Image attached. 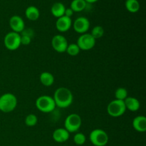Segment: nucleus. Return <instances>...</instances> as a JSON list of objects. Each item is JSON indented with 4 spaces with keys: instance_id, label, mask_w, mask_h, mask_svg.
<instances>
[{
    "instance_id": "nucleus-1",
    "label": "nucleus",
    "mask_w": 146,
    "mask_h": 146,
    "mask_svg": "<svg viewBox=\"0 0 146 146\" xmlns=\"http://www.w3.org/2000/svg\"><path fill=\"white\" fill-rule=\"evenodd\" d=\"M53 98L56 106L61 108H66L72 104L74 96L68 88L66 87H60L55 91Z\"/></svg>"
},
{
    "instance_id": "nucleus-2",
    "label": "nucleus",
    "mask_w": 146,
    "mask_h": 146,
    "mask_svg": "<svg viewBox=\"0 0 146 146\" xmlns=\"http://www.w3.org/2000/svg\"><path fill=\"white\" fill-rule=\"evenodd\" d=\"M17 106V98L15 95L7 93L0 96V111L10 113L14 111Z\"/></svg>"
},
{
    "instance_id": "nucleus-3",
    "label": "nucleus",
    "mask_w": 146,
    "mask_h": 146,
    "mask_svg": "<svg viewBox=\"0 0 146 146\" xmlns=\"http://www.w3.org/2000/svg\"><path fill=\"white\" fill-rule=\"evenodd\" d=\"M35 105L38 111L45 113L52 112L56 107L53 97L47 95L41 96L38 97L36 100Z\"/></svg>"
},
{
    "instance_id": "nucleus-4",
    "label": "nucleus",
    "mask_w": 146,
    "mask_h": 146,
    "mask_svg": "<svg viewBox=\"0 0 146 146\" xmlns=\"http://www.w3.org/2000/svg\"><path fill=\"white\" fill-rule=\"evenodd\" d=\"M90 141L94 146H105L108 143V135L105 131L100 128L94 129L90 133Z\"/></svg>"
},
{
    "instance_id": "nucleus-5",
    "label": "nucleus",
    "mask_w": 146,
    "mask_h": 146,
    "mask_svg": "<svg viewBox=\"0 0 146 146\" xmlns=\"http://www.w3.org/2000/svg\"><path fill=\"white\" fill-rule=\"evenodd\" d=\"M126 111L124 101L115 99L111 101L107 106V112L111 116L117 118L123 115Z\"/></svg>"
},
{
    "instance_id": "nucleus-6",
    "label": "nucleus",
    "mask_w": 146,
    "mask_h": 146,
    "mask_svg": "<svg viewBox=\"0 0 146 146\" xmlns=\"http://www.w3.org/2000/svg\"><path fill=\"white\" fill-rule=\"evenodd\" d=\"M82 120L81 116L76 113H71L66 118L64 128L69 133H76L81 128Z\"/></svg>"
},
{
    "instance_id": "nucleus-7",
    "label": "nucleus",
    "mask_w": 146,
    "mask_h": 146,
    "mask_svg": "<svg viewBox=\"0 0 146 146\" xmlns=\"http://www.w3.org/2000/svg\"><path fill=\"white\" fill-rule=\"evenodd\" d=\"M4 44L9 51H15L18 49L21 46V35L14 31L7 33L4 36Z\"/></svg>"
},
{
    "instance_id": "nucleus-8",
    "label": "nucleus",
    "mask_w": 146,
    "mask_h": 146,
    "mask_svg": "<svg viewBox=\"0 0 146 146\" xmlns=\"http://www.w3.org/2000/svg\"><path fill=\"white\" fill-rule=\"evenodd\" d=\"M77 45L83 51H88L95 46L96 39L91 35V34H83L78 37L77 40Z\"/></svg>"
},
{
    "instance_id": "nucleus-9",
    "label": "nucleus",
    "mask_w": 146,
    "mask_h": 146,
    "mask_svg": "<svg viewBox=\"0 0 146 146\" xmlns=\"http://www.w3.org/2000/svg\"><path fill=\"white\" fill-rule=\"evenodd\" d=\"M68 45V41L66 37L61 34L55 35L51 39V46L58 53L66 52Z\"/></svg>"
},
{
    "instance_id": "nucleus-10",
    "label": "nucleus",
    "mask_w": 146,
    "mask_h": 146,
    "mask_svg": "<svg viewBox=\"0 0 146 146\" xmlns=\"http://www.w3.org/2000/svg\"><path fill=\"white\" fill-rule=\"evenodd\" d=\"M73 27L74 31L78 34H85L90 28V21L86 17H78L73 23Z\"/></svg>"
},
{
    "instance_id": "nucleus-11",
    "label": "nucleus",
    "mask_w": 146,
    "mask_h": 146,
    "mask_svg": "<svg viewBox=\"0 0 146 146\" xmlns=\"http://www.w3.org/2000/svg\"><path fill=\"white\" fill-rule=\"evenodd\" d=\"M9 26L12 31L18 34H21L25 29V23L21 17L14 15L10 18Z\"/></svg>"
},
{
    "instance_id": "nucleus-12",
    "label": "nucleus",
    "mask_w": 146,
    "mask_h": 146,
    "mask_svg": "<svg viewBox=\"0 0 146 146\" xmlns=\"http://www.w3.org/2000/svg\"><path fill=\"white\" fill-rule=\"evenodd\" d=\"M72 26V20L71 18L67 17L66 16L59 17L57 19L56 22V29L60 32H66L71 29Z\"/></svg>"
},
{
    "instance_id": "nucleus-13",
    "label": "nucleus",
    "mask_w": 146,
    "mask_h": 146,
    "mask_svg": "<svg viewBox=\"0 0 146 146\" xmlns=\"http://www.w3.org/2000/svg\"><path fill=\"white\" fill-rule=\"evenodd\" d=\"M70 133L67 131L64 128H59L56 129L53 132L52 138L55 142L58 143H65L69 139Z\"/></svg>"
},
{
    "instance_id": "nucleus-14",
    "label": "nucleus",
    "mask_w": 146,
    "mask_h": 146,
    "mask_svg": "<svg viewBox=\"0 0 146 146\" xmlns=\"http://www.w3.org/2000/svg\"><path fill=\"white\" fill-rule=\"evenodd\" d=\"M132 125L134 129L139 133L146 131V118L144 115H138L133 118Z\"/></svg>"
},
{
    "instance_id": "nucleus-15",
    "label": "nucleus",
    "mask_w": 146,
    "mask_h": 146,
    "mask_svg": "<svg viewBox=\"0 0 146 146\" xmlns=\"http://www.w3.org/2000/svg\"><path fill=\"white\" fill-rule=\"evenodd\" d=\"M124 104H125L126 110H129L132 112H135V111H138L141 107V104H140L139 101L134 97L128 96L124 100Z\"/></svg>"
},
{
    "instance_id": "nucleus-16",
    "label": "nucleus",
    "mask_w": 146,
    "mask_h": 146,
    "mask_svg": "<svg viewBox=\"0 0 146 146\" xmlns=\"http://www.w3.org/2000/svg\"><path fill=\"white\" fill-rule=\"evenodd\" d=\"M66 7L64 4L61 2H56L52 5L51 8V12L52 15L56 18H59V17L64 16Z\"/></svg>"
},
{
    "instance_id": "nucleus-17",
    "label": "nucleus",
    "mask_w": 146,
    "mask_h": 146,
    "mask_svg": "<svg viewBox=\"0 0 146 146\" xmlns=\"http://www.w3.org/2000/svg\"><path fill=\"white\" fill-rule=\"evenodd\" d=\"M25 16L30 21H36L39 18V10L35 6H29L26 9Z\"/></svg>"
},
{
    "instance_id": "nucleus-18",
    "label": "nucleus",
    "mask_w": 146,
    "mask_h": 146,
    "mask_svg": "<svg viewBox=\"0 0 146 146\" xmlns=\"http://www.w3.org/2000/svg\"><path fill=\"white\" fill-rule=\"evenodd\" d=\"M40 81L44 86H51L54 83V76L52 74L48 71L42 72L40 75Z\"/></svg>"
},
{
    "instance_id": "nucleus-19",
    "label": "nucleus",
    "mask_w": 146,
    "mask_h": 146,
    "mask_svg": "<svg viewBox=\"0 0 146 146\" xmlns=\"http://www.w3.org/2000/svg\"><path fill=\"white\" fill-rule=\"evenodd\" d=\"M87 6L85 0H73L70 5V8L74 12H80L84 11Z\"/></svg>"
},
{
    "instance_id": "nucleus-20",
    "label": "nucleus",
    "mask_w": 146,
    "mask_h": 146,
    "mask_svg": "<svg viewBox=\"0 0 146 146\" xmlns=\"http://www.w3.org/2000/svg\"><path fill=\"white\" fill-rule=\"evenodd\" d=\"M125 5L126 9L131 13L138 12L141 8V5L138 0H126Z\"/></svg>"
},
{
    "instance_id": "nucleus-21",
    "label": "nucleus",
    "mask_w": 146,
    "mask_h": 146,
    "mask_svg": "<svg viewBox=\"0 0 146 146\" xmlns=\"http://www.w3.org/2000/svg\"><path fill=\"white\" fill-rule=\"evenodd\" d=\"M128 96V91L125 88L120 87L118 88L115 91V99L121 100V101H124L127 97Z\"/></svg>"
},
{
    "instance_id": "nucleus-22",
    "label": "nucleus",
    "mask_w": 146,
    "mask_h": 146,
    "mask_svg": "<svg viewBox=\"0 0 146 146\" xmlns=\"http://www.w3.org/2000/svg\"><path fill=\"white\" fill-rule=\"evenodd\" d=\"M80 51L81 49L76 44H70L67 46L66 52H67V54L71 56H76L79 54Z\"/></svg>"
},
{
    "instance_id": "nucleus-23",
    "label": "nucleus",
    "mask_w": 146,
    "mask_h": 146,
    "mask_svg": "<svg viewBox=\"0 0 146 146\" xmlns=\"http://www.w3.org/2000/svg\"><path fill=\"white\" fill-rule=\"evenodd\" d=\"M104 34V29L101 26H96L92 29L91 32V35L95 38L96 40L101 38Z\"/></svg>"
},
{
    "instance_id": "nucleus-24",
    "label": "nucleus",
    "mask_w": 146,
    "mask_h": 146,
    "mask_svg": "<svg viewBox=\"0 0 146 146\" xmlns=\"http://www.w3.org/2000/svg\"><path fill=\"white\" fill-rule=\"evenodd\" d=\"M24 123H25L26 125L29 127L35 126L38 123V118L34 114H29L25 118Z\"/></svg>"
},
{
    "instance_id": "nucleus-25",
    "label": "nucleus",
    "mask_w": 146,
    "mask_h": 146,
    "mask_svg": "<svg viewBox=\"0 0 146 146\" xmlns=\"http://www.w3.org/2000/svg\"><path fill=\"white\" fill-rule=\"evenodd\" d=\"M86 141V137L82 133H76L74 136V142L77 145H82Z\"/></svg>"
},
{
    "instance_id": "nucleus-26",
    "label": "nucleus",
    "mask_w": 146,
    "mask_h": 146,
    "mask_svg": "<svg viewBox=\"0 0 146 146\" xmlns=\"http://www.w3.org/2000/svg\"><path fill=\"white\" fill-rule=\"evenodd\" d=\"M21 35V34H20ZM31 42V37L27 35H21V45L27 46Z\"/></svg>"
},
{
    "instance_id": "nucleus-27",
    "label": "nucleus",
    "mask_w": 146,
    "mask_h": 146,
    "mask_svg": "<svg viewBox=\"0 0 146 146\" xmlns=\"http://www.w3.org/2000/svg\"><path fill=\"white\" fill-rule=\"evenodd\" d=\"M73 14H74V11H73V10L70 7L69 8H66L65 12H64V16H66L67 17H69V18H71Z\"/></svg>"
},
{
    "instance_id": "nucleus-28",
    "label": "nucleus",
    "mask_w": 146,
    "mask_h": 146,
    "mask_svg": "<svg viewBox=\"0 0 146 146\" xmlns=\"http://www.w3.org/2000/svg\"><path fill=\"white\" fill-rule=\"evenodd\" d=\"M85 1L87 4H88V3H89V4H94V3L98 1V0H85Z\"/></svg>"
},
{
    "instance_id": "nucleus-29",
    "label": "nucleus",
    "mask_w": 146,
    "mask_h": 146,
    "mask_svg": "<svg viewBox=\"0 0 146 146\" xmlns=\"http://www.w3.org/2000/svg\"><path fill=\"white\" fill-rule=\"evenodd\" d=\"M65 146H66V145H65Z\"/></svg>"
}]
</instances>
